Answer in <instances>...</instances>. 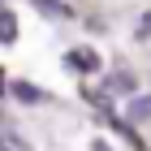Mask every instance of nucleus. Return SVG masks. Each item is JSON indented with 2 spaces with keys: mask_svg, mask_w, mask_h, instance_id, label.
<instances>
[{
  "mask_svg": "<svg viewBox=\"0 0 151 151\" xmlns=\"http://www.w3.org/2000/svg\"><path fill=\"white\" fill-rule=\"evenodd\" d=\"M39 4V13H47V17H65V4L60 0H35Z\"/></svg>",
  "mask_w": 151,
  "mask_h": 151,
  "instance_id": "obj_3",
  "label": "nucleus"
},
{
  "mask_svg": "<svg viewBox=\"0 0 151 151\" xmlns=\"http://www.w3.org/2000/svg\"><path fill=\"white\" fill-rule=\"evenodd\" d=\"M13 95H17V99H26V104H39V99H43V95H39L35 86H26V82H13Z\"/></svg>",
  "mask_w": 151,
  "mask_h": 151,
  "instance_id": "obj_1",
  "label": "nucleus"
},
{
  "mask_svg": "<svg viewBox=\"0 0 151 151\" xmlns=\"http://www.w3.org/2000/svg\"><path fill=\"white\" fill-rule=\"evenodd\" d=\"M13 35H17V22H13L9 13H0V43H9Z\"/></svg>",
  "mask_w": 151,
  "mask_h": 151,
  "instance_id": "obj_2",
  "label": "nucleus"
},
{
  "mask_svg": "<svg viewBox=\"0 0 151 151\" xmlns=\"http://www.w3.org/2000/svg\"><path fill=\"white\" fill-rule=\"evenodd\" d=\"M129 116H134V121H142V116H151V99H147V95L129 104Z\"/></svg>",
  "mask_w": 151,
  "mask_h": 151,
  "instance_id": "obj_5",
  "label": "nucleus"
},
{
  "mask_svg": "<svg viewBox=\"0 0 151 151\" xmlns=\"http://www.w3.org/2000/svg\"><path fill=\"white\" fill-rule=\"evenodd\" d=\"M69 65H82V69H95L99 60H95V52H69Z\"/></svg>",
  "mask_w": 151,
  "mask_h": 151,
  "instance_id": "obj_4",
  "label": "nucleus"
}]
</instances>
